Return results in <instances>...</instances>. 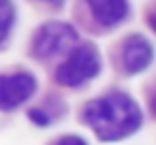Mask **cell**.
<instances>
[{
    "mask_svg": "<svg viewBox=\"0 0 156 145\" xmlns=\"http://www.w3.org/2000/svg\"><path fill=\"white\" fill-rule=\"evenodd\" d=\"M86 122L103 141H118L133 134L141 126V111L137 102L122 92H111L92 100L86 111Z\"/></svg>",
    "mask_w": 156,
    "mask_h": 145,
    "instance_id": "6da1fadb",
    "label": "cell"
},
{
    "mask_svg": "<svg viewBox=\"0 0 156 145\" xmlns=\"http://www.w3.org/2000/svg\"><path fill=\"white\" fill-rule=\"evenodd\" d=\"M101 71V58L94 47H77L71 51V56L60 64L56 79L62 85L79 88L86 81L94 79Z\"/></svg>",
    "mask_w": 156,
    "mask_h": 145,
    "instance_id": "7a4b0ae2",
    "label": "cell"
},
{
    "mask_svg": "<svg viewBox=\"0 0 156 145\" xmlns=\"http://www.w3.org/2000/svg\"><path fill=\"white\" fill-rule=\"evenodd\" d=\"M77 43V32L64 22H49L41 26L32 39V49L39 58H51L60 51L71 49Z\"/></svg>",
    "mask_w": 156,
    "mask_h": 145,
    "instance_id": "3957f363",
    "label": "cell"
},
{
    "mask_svg": "<svg viewBox=\"0 0 156 145\" xmlns=\"http://www.w3.org/2000/svg\"><path fill=\"white\" fill-rule=\"evenodd\" d=\"M37 90V79L30 73L0 75V109L11 111L26 102Z\"/></svg>",
    "mask_w": 156,
    "mask_h": 145,
    "instance_id": "277c9868",
    "label": "cell"
},
{
    "mask_svg": "<svg viewBox=\"0 0 156 145\" xmlns=\"http://www.w3.org/2000/svg\"><path fill=\"white\" fill-rule=\"evenodd\" d=\"M154 58V51H152V45L141 36V34H133L124 41L122 45V66L126 73L135 75V73H141L150 66Z\"/></svg>",
    "mask_w": 156,
    "mask_h": 145,
    "instance_id": "5b68a950",
    "label": "cell"
},
{
    "mask_svg": "<svg viewBox=\"0 0 156 145\" xmlns=\"http://www.w3.org/2000/svg\"><path fill=\"white\" fill-rule=\"evenodd\" d=\"M94 19L103 26H115L128 15V0H88Z\"/></svg>",
    "mask_w": 156,
    "mask_h": 145,
    "instance_id": "8992f818",
    "label": "cell"
},
{
    "mask_svg": "<svg viewBox=\"0 0 156 145\" xmlns=\"http://www.w3.org/2000/svg\"><path fill=\"white\" fill-rule=\"evenodd\" d=\"M15 22V7L11 0H0V43L11 32V26Z\"/></svg>",
    "mask_w": 156,
    "mask_h": 145,
    "instance_id": "52a82bcc",
    "label": "cell"
},
{
    "mask_svg": "<svg viewBox=\"0 0 156 145\" xmlns=\"http://www.w3.org/2000/svg\"><path fill=\"white\" fill-rule=\"evenodd\" d=\"M30 119L34 122V124H41V126H45L49 119H47V115L43 113V111H37V109H32L30 111Z\"/></svg>",
    "mask_w": 156,
    "mask_h": 145,
    "instance_id": "ba28073f",
    "label": "cell"
},
{
    "mask_svg": "<svg viewBox=\"0 0 156 145\" xmlns=\"http://www.w3.org/2000/svg\"><path fill=\"white\" fill-rule=\"evenodd\" d=\"M58 145H88V143L79 136H64V139H60Z\"/></svg>",
    "mask_w": 156,
    "mask_h": 145,
    "instance_id": "9c48e42d",
    "label": "cell"
},
{
    "mask_svg": "<svg viewBox=\"0 0 156 145\" xmlns=\"http://www.w3.org/2000/svg\"><path fill=\"white\" fill-rule=\"evenodd\" d=\"M147 22H150V26H152V30H154V32H156V13H152V15H150V19H147Z\"/></svg>",
    "mask_w": 156,
    "mask_h": 145,
    "instance_id": "30bf717a",
    "label": "cell"
},
{
    "mask_svg": "<svg viewBox=\"0 0 156 145\" xmlns=\"http://www.w3.org/2000/svg\"><path fill=\"white\" fill-rule=\"evenodd\" d=\"M152 111L156 113V96H154V100H152Z\"/></svg>",
    "mask_w": 156,
    "mask_h": 145,
    "instance_id": "8fae6325",
    "label": "cell"
},
{
    "mask_svg": "<svg viewBox=\"0 0 156 145\" xmlns=\"http://www.w3.org/2000/svg\"><path fill=\"white\" fill-rule=\"evenodd\" d=\"M47 2H54V5H60V2H62V0H47Z\"/></svg>",
    "mask_w": 156,
    "mask_h": 145,
    "instance_id": "7c38bea8",
    "label": "cell"
}]
</instances>
